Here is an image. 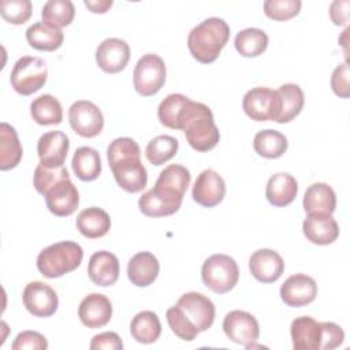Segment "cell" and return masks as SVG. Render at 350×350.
<instances>
[{"label": "cell", "instance_id": "cell-1", "mask_svg": "<svg viewBox=\"0 0 350 350\" xmlns=\"http://www.w3.org/2000/svg\"><path fill=\"white\" fill-rule=\"evenodd\" d=\"M165 317L171 331L178 338L191 342L200 332L212 327L215 321V305L204 294L190 291L183 294L167 310Z\"/></svg>", "mask_w": 350, "mask_h": 350}, {"label": "cell", "instance_id": "cell-2", "mask_svg": "<svg viewBox=\"0 0 350 350\" xmlns=\"http://www.w3.org/2000/svg\"><path fill=\"white\" fill-rule=\"evenodd\" d=\"M107 159L116 183L123 190L138 193L146 186L148 172L141 163L139 146L133 138H115L107 148Z\"/></svg>", "mask_w": 350, "mask_h": 350}, {"label": "cell", "instance_id": "cell-3", "mask_svg": "<svg viewBox=\"0 0 350 350\" xmlns=\"http://www.w3.org/2000/svg\"><path fill=\"white\" fill-rule=\"evenodd\" d=\"M179 130H183L189 145L197 152L212 150L220 139L211 108L190 98L179 115Z\"/></svg>", "mask_w": 350, "mask_h": 350}, {"label": "cell", "instance_id": "cell-4", "mask_svg": "<svg viewBox=\"0 0 350 350\" xmlns=\"http://www.w3.org/2000/svg\"><path fill=\"white\" fill-rule=\"evenodd\" d=\"M230 38V27L221 18H206L193 27L187 36L191 56L204 64L213 63Z\"/></svg>", "mask_w": 350, "mask_h": 350}, {"label": "cell", "instance_id": "cell-5", "mask_svg": "<svg viewBox=\"0 0 350 350\" xmlns=\"http://www.w3.org/2000/svg\"><path fill=\"white\" fill-rule=\"evenodd\" d=\"M83 258L82 247L72 241H62L42 249L37 257V269L48 279L60 278L77 269Z\"/></svg>", "mask_w": 350, "mask_h": 350}, {"label": "cell", "instance_id": "cell-6", "mask_svg": "<svg viewBox=\"0 0 350 350\" xmlns=\"http://www.w3.org/2000/svg\"><path fill=\"white\" fill-rule=\"evenodd\" d=\"M201 279L204 284L213 293L226 294L238 283V264L227 254H212L202 264Z\"/></svg>", "mask_w": 350, "mask_h": 350}, {"label": "cell", "instance_id": "cell-7", "mask_svg": "<svg viewBox=\"0 0 350 350\" xmlns=\"http://www.w3.org/2000/svg\"><path fill=\"white\" fill-rule=\"evenodd\" d=\"M46 64L36 56H22L16 60L11 71V85L22 96H30L38 92L46 82Z\"/></svg>", "mask_w": 350, "mask_h": 350}, {"label": "cell", "instance_id": "cell-8", "mask_svg": "<svg viewBox=\"0 0 350 350\" xmlns=\"http://www.w3.org/2000/svg\"><path fill=\"white\" fill-rule=\"evenodd\" d=\"M165 63L156 53H146L138 59L134 72L133 83L138 94L149 97L156 94L165 82Z\"/></svg>", "mask_w": 350, "mask_h": 350}, {"label": "cell", "instance_id": "cell-9", "mask_svg": "<svg viewBox=\"0 0 350 350\" xmlns=\"http://www.w3.org/2000/svg\"><path fill=\"white\" fill-rule=\"evenodd\" d=\"M280 97L278 90L258 86L247 90L242 100L245 113L256 122H276L280 115Z\"/></svg>", "mask_w": 350, "mask_h": 350}, {"label": "cell", "instance_id": "cell-10", "mask_svg": "<svg viewBox=\"0 0 350 350\" xmlns=\"http://www.w3.org/2000/svg\"><path fill=\"white\" fill-rule=\"evenodd\" d=\"M71 129L83 138H93L103 131L104 116L100 108L88 100H78L68 108Z\"/></svg>", "mask_w": 350, "mask_h": 350}, {"label": "cell", "instance_id": "cell-11", "mask_svg": "<svg viewBox=\"0 0 350 350\" xmlns=\"http://www.w3.org/2000/svg\"><path fill=\"white\" fill-rule=\"evenodd\" d=\"M223 331L226 336L238 345L250 349L258 340L260 327L256 317L245 310H231L223 320Z\"/></svg>", "mask_w": 350, "mask_h": 350}, {"label": "cell", "instance_id": "cell-12", "mask_svg": "<svg viewBox=\"0 0 350 350\" xmlns=\"http://www.w3.org/2000/svg\"><path fill=\"white\" fill-rule=\"evenodd\" d=\"M25 308L36 317H49L59 306L56 291L44 282H30L22 294Z\"/></svg>", "mask_w": 350, "mask_h": 350}, {"label": "cell", "instance_id": "cell-13", "mask_svg": "<svg viewBox=\"0 0 350 350\" xmlns=\"http://www.w3.org/2000/svg\"><path fill=\"white\" fill-rule=\"evenodd\" d=\"M317 284L313 278L305 273L288 276L280 287L282 301L291 308L306 306L316 299Z\"/></svg>", "mask_w": 350, "mask_h": 350}, {"label": "cell", "instance_id": "cell-14", "mask_svg": "<svg viewBox=\"0 0 350 350\" xmlns=\"http://www.w3.org/2000/svg\"><path fill=\"white\" fill-rule=\"evenodd\" d=\"M42 196L49 212L59 217L72 215L79 205L78 189L70 179L55 183Z\"/></svg>", "mask_w": 350, "mask_h": 350}, {"label": "cell", "instance_id": "cell-15", "mask_svg": "<svg viewBox=\"0 0 350 350\" xmlns=\"http://www.w3.org/2000/svg\"><path fill=\"white\" fill-rule=\"evenodd\" d=\"M70 149L68 137L59 130L44 133L37 142V153L40 164L46 168H56L64 165Z\"/></svg>", "mask_w": 350, "mask_h": 350}, {"label": "cell", "instance_id": "cell-16", "mask_svg": "<svg viewBox=\"0 0 350 350\" xmlns=\"http://www.w3.org/2000/svg\"><path fill=\"white\" fill-rule=\"evenodd\" d=\"M130 60V46L124 40L105 38L96 49L97 66L108 74H116L127 66Z\"/></svg>", "mask_w": 350, "mask_h": 350}, {"label": "cell", "instance_id": "cell-17", "mask_svg": "<svg viewBox=\"0 0 350 350\" xmlns=\"http://www.w3.org/2000/svg\"><path fill=\"white\" fill-rule=\"evenodd\" d=\"M226 194L224 179L213 170H204L196 179L191 197L205 208H212L220 204Z\"/></svg>", "mask_w": 350, "mask_h": 350}, {"label": "cell", "instance_id": "cell-18", "mask_svg": "<svg viewBox=\"0 0 350 350\" xmlns=\"http://www.w3.org/2000/svg\"><path fill=\"white\" fill-rule=\"evenodd\" d=\"M249 269L256 280L273 283L282 276L284 261L282 256L272 249H258L249 258Z\"/></svg>", "mask_w": 350, "mask_h": 350}, {"label": "cell", "instance_id": "cell-19", "mask_svg": "<svg viewBox=\"0 0 350 350\" xmlns=\"http://www.w3.org/2000/svg\"><path fill=\"white\" fill-rule=\"evenodd\" d=\"M78 316L85 327L92 329L101 328L112 317V304L104 294L92 293L81 301Z\"/></svg>", "mask_w": 350, "mask_h": 350}, {"label": "cell", "instance_id": "cell-20", "mask_svg": "<svg viewBox=\"0 0 350 350\" xmlns=\"http://www.w3.org/2000/svg\"><path fill=\"white\" fill-rule=\"evenodd\" d=\"M302 231L308 241L314 245H329L339 237V226L332 215L308 213L302 223Z\"/></svg>", "mask_w": 350, "mask_h": 350}, {"label": "cell", "instance_id": "cell-21", "mask_svg": "<svg viewBox=\"0 0 350 350\" xmlns=\"http://www.w3.org/2000/svg\"><path fill=\"white\" fill-rule=\"evenodd\" d=\"M119 260L107 250H100L92 254L88 265L89 279L100 287H108L116 283L119 278Z\"/></svg>", "mask_w": 350, "mask_h": 350}, {"label": "cell", "instance_id": "cell-22", "mask_svg": "<svg viewBox=\"0 0 350 350\" xmlns=\"http://www.w3.org/2000/svg\"><path fill=\"white\" fill-rule=\"evenodd\" d=\"M321 323L309 316L293 320L290 335L294 350H321Z\"/></svg>", "mask_w": 350, "mask_h": 350}, {"label": "cell", "instance_id": "cell-23", "mask_svg": "<svg viewBox=\"0 0 350 350\" xmlns=\"http://www.w3.org/2000/svg\"><path fill=\"white\" fill-rule=\"evenodd\" d=\"M159 260L150 252H139L134 254L127 264V278L137 287L152 284L159 276Z\"/></svg>", "mask_w": 350, "mask_h": 350}, {"label": "cell", "instance_id": "cell-24", "mask_svg": "<svg viewBox=\"0 0 350 350\" xmlns=\"http://www.w3.org/2000/svg\"><path fill=\"white\" fill-rule=\"evenodd\" d=\"M298 193L295 178L287 172L273 174L267 183L265 197L273 206H287L294 201Z\"/></svg>", "mask_w": 350, "mask_h": 350}, {"label": "cell", "instance_id": "cell-25", "mask_svg": "<svg viewBox=\"0 0 350 350\" xmlns=\"http://www.w3.org/2000/svg\"><path fill=\"white\" fill-rule=\"evenodd\" d=\"M302 204L306 213L332 215L336 208V196L329 185L317 182L306 189Z\"/></svg>", "mask_w": 350, "mask_h": 350}, {"label": "cell", "instance_id": "cell-26", "mask_svg": "<svg viewBox=\"0 0 350 350\" xmlns=\"http://www.w3.org/2000/svg\"><path fill=\"white\" fill-rule=\"evenodd\" d=\"M75 224L83 237L89 239H97L109 231L111 217L104 209L98 206H90L79 212Z\"/></svg>", "mask_w": 350, "mask_h": 350}, {"label": "cell", "instance_id": "cell-27", "mask_svg": "<svg viewBox=\"0 0 350 350\" xmlns=\"http://www.w3.org/2000/svg\"><path fill=\"white\" fill-rule=\"evenodd\" d=\"M26 40L34 49L51 52L62 46L64 34L62 29L46 25L45 22H36L27 27Z\"/></svg>", "mask_w": 350, "mask_h": 350}, {"label": "cell", "instance_id": "cell-28", "mask_svg": "<svg viewBox=\"0 0 350 350\" xmlns=\"http://www.w3.org/2000/svg\"><path fill=\"white\" fill-rule=\"evenodd\" d=\"M23 150L16 130L3 122L0 124V170L8 171L15 168L22 159Z\"/></svg>", "mask_w": 350, "mask_h": 350}, {"label": "cell", "instance_id": "cell-29", "mask_svg": "<svg viewBox=\"0 0 350 350\" xmlns=\"http://www.w3.org/2000/svg\"><path fill=\"white\" fill-rule=\"evenodd\" d=\"M190 179L191 176L186 167L180 164H170L159 174L153 187L178 197H183L190 185Z\"/></svg>", "mask_w": 350, "mask_h": 350}, {"label": "cell", "instance_id": "cell-30", "mask_svg": "<svg viewBox=\"0 0 350 350\" xmlns=\"http://www.w3.org/2000/svg\"><path fill=\"white\" fill-rule=\"evenodd\" d=\"M71 165L78 179L83 182L94 180L101 174L100 153L90 146H81L75 150Z\"/></svg>", "mask_w": 350, "mask_h": 350}, {"label": "cell", "instance_id": "cell-31", "mask_svg": "<svg viewBox=\"0 0 350 350\" xmlns=\"http://www.w3.org/2000/svg\"><path fill=\"white\" fill-rule=\"evenodd\" d=\"M131 336L144 345L153 343L161 334V323L159 316L152 310H142L137 313L130 323Z\"/></svg>", "mask_w": 350, "mask_h": 350}, {"label": "cell", "instance_id": "cell-32", "mask_svg": "<svg viewBox=\"0 0 350 350\" xmlns=\"http://www.w3.org/2000/svg\"><path fill=\"white\" fill-rule=\"evenodd\" d=\"M30 115L33 120L41 126L59 124L63 120V108L52 94H41L30 104Z\"/></svg>", "mask_w": 350, "mask_h": 350}, {"label": "cell", "instance_id": "cell-33", "mask_svg": "<svg viewBox=\"0 0 350 350\" xmlns=\"http://www.w3.org/2000/svg\"><path fill=\"white\" fill-rule=\"evenodd\" d=\"M288 142L284 134L278 130L267 129L254 135L253 148L256 153L265 159H278L287 150Z\"/></svg>", "mask_w": 350, "mask_h": 350}, {"label": "cell", "instance_id": "cell-34", "mask_svg": "<svg viewBox=\"0 0 350 350\" xmlns=\"http://www.w3.org/2000/svg\"><path fill=\"white\" fill-rule=\"evenodd\" d=\"M280 97V115L276 123H288L299 115L304 108L305 97L302 89L295 83H284L278 89Z\"/></svg>", "mask_w": 350, "mask_h": 350}, {"label": "cell", "instance_id": "cell-35", "mask_svg": "<svg viewBox=\"0 0 350 350\" xmlns=\"http://www.w3.org/2000/svg\"><path fill=\"white\" fill-rule=\"evenodd\" d=\"M182 202L165 198L156 193L153 189L144 193L138 200L139 211L149 217H164L171 216L180 208Z\"/></svg>", "mask_w": 350, "mask_h": 350}, {"label": "cell", "instance_id": "cell-36", "mask_svg": "<svg viewBox=\"0 0 350 350\" xmlns=\"http://www.w3.org/2000/svg\"><path fill=\"white\" fill-rule=\"evenodd\" d=\"M234 45L239 55L245 57H256L265 52L268 46V36L261 29L247 27L235 36Z\"/></svg>", "mask_w": 350, "mask_h": 350}, {"label": "cell", "instance_id": "cell-37", "mask_svg": "<svg viewBox=\"0 0 350 350\" xmlns=\"http://www.w3.org/2000/svg\"><path fill=\"white\" fill-rule=\"evenodd\" d=\"M75 15V7L70 0H49L44 4L41 16L42 22L53 27L68 26Z\"/></svg>", "mask_w": 350, "mask_h": 350}, {"label": "cell", "instance_id": "cell-38", "mask_svg": "<svg viewBox=\"0 0 350 350\" xmlns=\"http://www.w3.org/2000/svg\"><path fill=\"white\" fill-rule=\"evenodd\" d=\"M178 148H179V142L175 137L157 135L148 142L145 154L150 164L161 165L176 154Z\"/></svg>", "mask_w": 350, "mask_h": 350}, {"label": "cell", "instance_id": "cell-39", "mask_svg": "<svg viewBox=\"0 0 350 350\" xmlns=\"http://www.w3.org/2000/svg\"><path fill=\"white\" fill-rule=\"evenodd\" d=\"M189 97L180 93H171L168 94L157 108V116L163 126L179 130V115L187 103Z\"/></svg>", "mask_w": 350, "mask_h": 350}, {"label": "cell", "instance_id": "cell-40", "mask_svg": "<svg viewBox=\"0 0 350 350\" xmlns=\"http://www.w3.org/2000/svg\"><path fill=\"white\" fill-rule=\"evenodd\" d=\"M33 12L30 0H3L0 1V14L4 21L12 25H23Z\"/></svg>", "mask_w": 350, "mask_h": 350}, {"label": "cell", "instance_id": "cell-41", "mask_svg": "<svg viewBox=\"0 0 350 350\" xmlns=\"http://www.w3.org/2000/svg\"><path fill=\"white\" fill-rule=\"evenodd\" d=\"M70 179L68 171L64 165L56 167V168H46L38 164L34 170V176H33V183L36 190L40 194H44L49 187H52L55 183Z\"/></svg>", "mask_w": 350, "mask_h": 350}, {"label": "cell", "instance_id": "cell-42", "mask_svg": "<svg viewBox=\"0 0 350 350\" xmlns=\"http://www.w3.org/2000/svg\"><path fill=\"white\" fill-rule=\"evenodd\" d=\"M301 5V0H267L264 14L273 21H287L299 14Z\"/></svg>", "mask_w": 350, "mask_h": 350}, {"label": "cell", "instance_id": "cell-43", "mask_svg": "<svg viewBox=\"0 0 350 350\" xmlns=\"http://www.w3.org/2000/svg\"><path fill=\"white\" fill-rule=\"evenodd\" d=\"M12 350H45L48 342L44 335L37 331H22L12 342Z\"/></svg>", "mask_w": 350, "mask_h": 350}, {"label": "cell", "instance_id": "cell-44", "mask_svg": "<svg viewBox=\"0 0 350 350\" xmlns=\"http://www.w3.org/2000/svg\"><path fill=\"white\" fill-rule=\"evenodd\" d=\"M321 350H332L339 347L345 340L343 329L331 321L321 323Z\"/></svg>", "mask_w": 350, "mask_h": 350}, {"label": "cell", "instance_id": "cell-45", "mask_svg": "<svg viewBox=\"0 0 350 350\" xmlns=\"http://www.w3.org/2000/svg\"><path fill=\"white\" fill-rule=\"evenodd\" d=\"M331 88L334 93L342 98H347L350 96V85H349V64L347 62L336 66L331 77Z\"/></svg>", "mask_w": 350, "mask_h": 350}, {"label": "cell", "instance_id": "cell-46", "mask_svg": "<svg viewBox=\"0 0 350 350\" xmlns=\"http://www.w3.org/2000/svg\"><path fill=\"white\" fill-rule=\"evenodd\" d=\"M90 350H122L123 342L116 332H101L94 335L90 342Z\"/></svg>", "mask_w": 350, "mask_h": 350}, {"label": "cell", "instance_id": "cell-47", "mask_svg": "<svg viewBox=\"0 0 350 350\" xmlns=\"http://www.w3.org/2000/svg\"><path fill=\"white\" fill-rule=\"evenodd\" d=\"M349 0H335L329 7L331 21L338 26H347L349 23Z\"/></svg>", "mask_w": 350, "mask_h": 350}, {"label": "cell", "instance_id": "cell-48", "mask_svg": "<svg viewBox=\"0 0 350 350\" xmlns=\"http://www.w3.org/2000/svg\"><path fill=\"white\" fill-rule=\"evenodd\" d=\"M112 0H85V5L94 14H104L112 7Z\"/></svg>", "mask_w": 350, "mask_h": 350}]
</instances>
